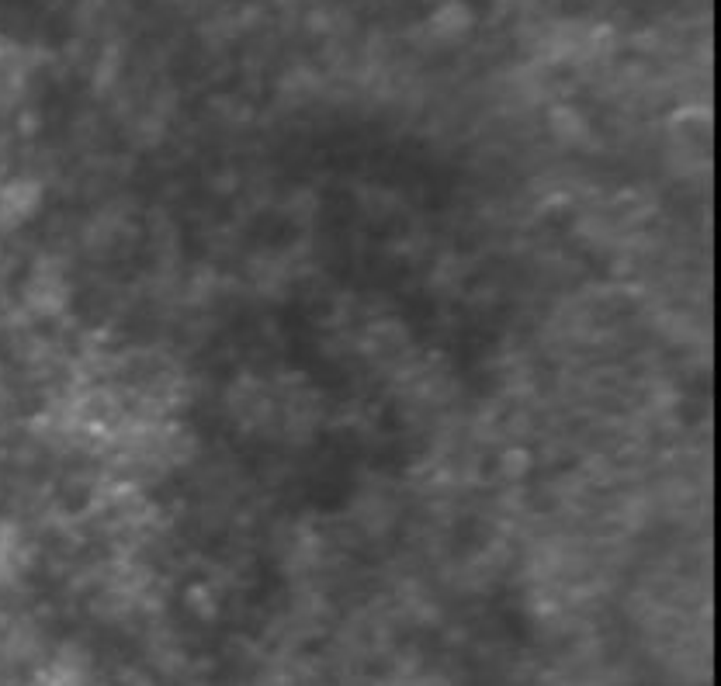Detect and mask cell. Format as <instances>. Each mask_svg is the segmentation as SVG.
<instances>
[{"label":"cell","instance_id":"cell-1","mask_svg":"<svg viewBox=\"0 0 721 686\" xmlns=\"http://www.w3.org/2000/svg\"><path fill=\"white\" fill-rule=\"evenodd\" d=\"M472 25H475V11L465 4V0H444V4L434 7V14H430V21H427L430 35L441 42L465 39V35L472 32Z\"/></svg>","mask_w":721,"mask_h":686},{"label":"cell","instance_id":"cell-2","mask_svg":"<svg viewBox=\"0 0 721 686\" xmlns=\"http://www.w3.org/2000/svg\"><path fill=\"white\" fill-rule=\"evenodd\" d=\"M552 132L562 139V143H579L586 136V122L579 111L572 108H555L552 111Z\"/></svg>","mask_w":721,"mask_h":686},{"label":"cell","instance_id":"cell-3","mask_svg":"<svg viewBox=\"0 0 721 686\" xmlns=\"http://www.w3.org/2000/svg\"><path fill=\"white\" fill-rule=\"evenodd\" d=\"M39 198H42V188L32 181H21L14 184V188H7V201H11V212L18 215V219H25V215H32L35 208H39Z\"/></svg>","mask_w":721,"mask_h":686},{"label":"cell","instance_id":"cell-4","mask_svg":"<svg viewBox=\"0 0 721 686\" xmlns=\"http://www.w3.org/2000/svg\"><path fill=\"white\" fill-rule=\"evenodd\" d=\"M562 4H566L569 11H583V7H593V4H600V0H562Z\"/></svg>","mask_w":721,"mask_h":686},{"label":"cell","instance_id":"cell-5","mask_svg":"<svg viewBox=\"0 0 721 686\" xmlns=\"http://www.w3.org/2000/svg\"><path fill=\"white\" fill-rule=\"evenodd\" d=\"M437 4H444V0H437Z\"/></svg>","mask_w":721,"mask_h":686}]
</instances>
